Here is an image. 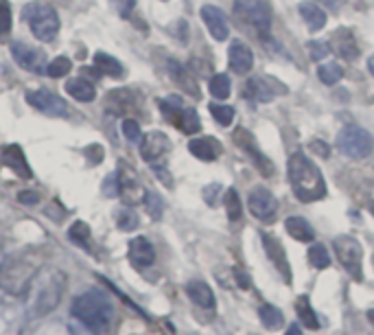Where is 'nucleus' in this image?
I'll return each mask as SVG.
<instances>
[{"instance_id":"obj_1","label":"nucleus","mask_w":374,"mask_h":335,"mask_svg":"<svg viewBox=\"0 0 374 335\" xmlns=\"http://www.w3.org/2000/svg\"><path fill=\"white\" fill-rule=\"evenodd\" d=\"M68 287V279L62 270H46L33 279L29 287V314L42 318L59 307Z\"/></svg>"},{"instance_id":"obj_2","label":"nucleus","mask_w":374,"mask_h":335,"mask_svg":"<svg viewBox=\"0 0 374 335\" xmlns=\"http://www.w3.org/2000/svg\"><path fill=\"white\" fill-rule=\"evenodd\" d=\"M289 182L300 202H318L327 195V184L318 164L300 151L289 158Z\"/></svg>"},{"instance_id":"obj_3","label":"nucleus","mask_w":374,"mask_h":335,"mask_svg":"<svg viewBox=\"0 0 374 335\" xmlns=\"http://www.w3.org/2000/svg\"><path fill=\"white\" fill-rule=\"evenodd\" d=\"M72 316L86 329L94 333H105L112 327L114 320V303L110 301L107 294L92 290L77 296V301L72 303Z\"/></svg>"},{"instance_id":"obj_4","label":"nucleus","mask_w":374,"mask_h":335,"mask_svg":"<svg viewBox=\"0 0 374 335\" xmlns=\"http://www.w3.org/2000/svg\"><path fill=\"white\" fill-rule=\"evenodd\" d=\"M35 277H38V272H35V266L29 259H9L0 266V287L7 294L20 296L29 292Z\"/></svg>"},{"instance_id":"obj_5","label":"nucleus","mask_w":374,"mask_h":335,"mask_svg":"<svg viewBox=\"0 0 374 335\" xmlns=\"http://www.w3.org/2000/svg\"><path fill=\"white\" fill-rule=\"evenodd\" d=\"M337 147H340V151L344 155H348V158H353V160L368 158L374 149V138L364 127L348 125L337 134Z\"/></svg>"},{"instance_id":"obj_6","label":"nucleus","mask_w":374,"mask_h":335,"mask_svg":"<svg viewBox=\"0 0 374 335\" xmlns=\"http://www.w3.org/2000/svg\"><path fill=\"white\" fill-rule=\"evenodd\" d=\"M234 14L256 29L261 38L270 33L272 27V9L265 0H234Z\"/></svg>"},{"instance_id":"obj_7","label":"nucleus","mask_w":374,"mask_h":335,"mask_svg":"<svg viewBox=\"0 0 374 335\" xmlns=\"http://www.w3.org/2000/svg\"><path fill=\"white\" fill-rule=\"evenodd\" d=\"M160 107L168 121L182 131V134L190 136V134H197L201 129L199 114L192 110V107H184L179 99H164V101H160Z\"/></svg>"},{"instance_id":"obj_8","label":"nucleus","mask_w":374,"mask_h":335,"mask_svg":"<svg viewBox=\"0 0 374 335\" xmlns=\"http://www.w3.org/2000/svg\"><path fill=\"white\" fill-rule=\"evenodd\" d=\"M333 248L346 272L355 281H364V270H361V257H364V252H361L359 241H355L353 237H337L333 241Z\"/></svg>"},{"instance_id":"obj_9","label":"nucleus","mask_w":374,"mask_h":335,"mask_svg":"<svg viewBox=\"0 0 374 335\" xmlns=\"http://www.w3.org/2000/svg\"><path fill=\"white\" fill-rule=\"evenodd\" d=\"M31 31L38 40L42 42H51L55 40V35L59 33V16L53 7L48 5H40L33 9V14L29 18Z\"/></svg>"},{"instance_id":"obj_10","label":"nucleus","mask_w":374,"mask_h":335,"mask_svg":"<svg viewBox=\"0 0 374 335\" xmlns=\"http://www.w3.org/2000/svg\"><path fill=\"white\" fill-rule=\"evenodd\" d=\"M116 182H118V195L123 197L125 204H138V202H144L147 197V191L140 184L136 171L131 169L127 162H120V169L116 173Z\"/></svg>"},{"instance_id":"obj_11","label":"nucleus","mask_w":374,"mask_h":335,"mask_svg":"<svg viewBox=\"0 0 374 335\" xmlns=\"http://www.w3.org/2000/svg\"><path fill=\"white\" fill-rule=\"evenodd\" d=\"M248 206H250V213L265 224H272L276 219V213H278V202H276V197L263 186L250 191Z\"/></svg>"},{"instance_id":"obj_12","label":"nucleus","mask_w":374,"mask_h":335,"mask_svg":"<svg viewBox=\"0 0 374 335\" xmlns=\"http://www.w3.org/2000/svg\"><path fill=\"white\" fill-rule=\"evenodd\" d=\"M27 101H29V105L35 107V110H40L48 116H66L68 114L66 103L59 99L57 94L48 92V90H31L27 94Z\"/></svg>"},{"instance_id":"obj_13","label":"nucleus","mask_w":374,"mask_h":335,"mask_svg":"<svg viewBox=\"0 0 374 335\" xmlns=\"http://www.w3.org/2000/svg\"><path fill=\"white\" fill-rule=\"evenodd\" d=\"M168 149H171V140L162 131H149L140 142V155L147 162H158Z\"/></svg>"},{"instance_id":"obj_14","label":"nucleus","mask_w":374,"mask_h":335,"mask_svg":"<svg viewBox=\"0 0 374 335\" xmlns=\"http://www.w3.org/2000/svg\"><path fill=\"white\" fill-rule=\"evenodd\" d=\"M331 51L337 53L346 62H355L359 57V46H357V40L351 29H337L333 35H331Z\"/></svg>"},{"instance_id":"obj_15","label":"nucleus","mask_w":374,"mask_h":335,"mask_svg":"<svg viewBox=\"0 0 374 335\" xmlns=\"http://www.w3.org/2000/svg\"><path fill=\"white\" fill-rule=\"evenodd\" d=\"M201 18H204V22H206L210 35L217 42L228 40V35H230V27H228V18H226V14L219 7L204 5L201 7Z\"/></svg>"},{"instance_id":"obj_16","label":"nucleus","mask_w":374,"mask_h":335,"mask_svg":"<svg viewBox=\"0 0 374 335\" xmlns=\"http://www.w3.org/2000/svg\"><path fill=\"white\" fill-rule=\"evenodd\" d=\"M261 237H263L265 252H267V257L272 259V263L276 266V270L280 272V277H283L287 283H292V268H289V263H287V257H285L283 244H280L276 237H272V235H265V233H263Z\"/></svg>"},{"instance_id":"obj_17","label":"nucleus","mask_w":374,"mask_h":335,"mask_svg":"<svg viewBox=\"0 0 374 335\" xmlns=\"http://www.w3.org/2000/svg\"><path fill=\"white\" fill-rule=\"evenodd\" d=\"M11 55H14V59L18 62L20 68L24 70H33V73H38V70H42V62H44V55L33 49V46L24 44V42H14V46H11Z\"/></svg>"},{"instance_id":"obj_18","label":"nucleus","mask_w":374,"mask_h":335,"mask_svg":"<svg viewBox=\"0 0 374 335\" xmlns=\"http://www.w3.org/2000/svg\"><path fill=\"white\" fill-rule=\"evenodd\" d=\"M188 151L204 162H212L221 155V142L212 136H199L188 142Z\"/></svg>"},{"instance_id":"obj_19","label":"nucleus","mask_w":374,"mask_h":335,"mask_svg":"<svg viewBox=\"0 0 374 335\" xmlns=\"http://www.w3.org/2000/svg\"><path fill=\"white\" fill-rule=\"evenodd\" d=\"M234 140H236V145H241L243 147L252 158L256 160V164H258V171L263 173V175H272L274 173V166H272V162L265 158V155L258 151V147H256V142H254V138L250 136V131L248 129H236V134H234Z\"/></svg>"},{"instance_id":"obj_20","label":"nucleus","mask_w":374,"mask_h":335,"mask_svg":"<svg viewBox=\"0 0 374 335\" xmlns=\"http://www.w3.org/2000/svg\"><path fill=\"white\" fill-rule=\"evenodd\" d=\"M129 259L136 268H149L155 261V248L147 237H136L129 241Z\"/></svg>"},{"instance_id":"obj_21","label":"nucleus","mask_w":374,"mask_h":335,"mask_svg":"<svg viewBox=\"0 0 374 335\" xmlns=\"http://www.w3.org/2000/svg\"><path fill=\"white\" fill-rule=\"evenodd\" d=\"M228 57H230V68L236 75H248L252 66H254V53H252L243 42H232L230 51H228Z\"/></svg>"},{"instance_id":"obj_22","label":"nucleus","mask_w":374,"mask_h":335,"mask_svg":"<svg viewBox=\"0 0 374 335\" xmlns=\"http://www.w3.org/2000/svg\"><path fill=\"white\" fill-rule=\"evenodd\" d=\"M3 162L14 173H18L20 177H24V180H29V177H31L29 162H27V158H24V151L18 145H7L3 149Z\"/></svg>"},{"instance_id":"obj_23","label":"nucleus","mask_w":374,"mask_h":335,"mask_svg":"<svg viewBox=\"0 0 374 335\" xmlns=\"http://www.w3.org/2000/svg\"><path fill=\"white\" fill-rule=\"evenodd\" d=\"M186 294H188L190 301L201 309H214V305H217L210 285H206L204 281H190L186 285Z\"/></svg>"},{"instance_id":"obj_24","label":"nucleus","mask_w":374,"mask_h":335,"mask_svg":"<svg viewBox=\"0 0 374 335\" xmlns=\"http://www.w3.org/2000/svg\"><path fill=\"white\" fill-rule=\"evenodd\" d=\"M272 86H276L274 79H265V77H256V79H250L248 86H245V92L250 94V99L254 101H261V103H267L274 99V90Z\"/></svg>"},{"instance_id":"obj_25","label":"nucleus","mask_w":374,"mask_h":335,"mask_svg":"<svg viewBox=\"0 0 374 335\" xmlns=\"http://www.w3.org/2000/svg\"><path fill=\"white\" fill-rule=\"evenodd\" d=\"M300 16L305 18V22L309 25V29L316 33V31H320V29H324V25H327V11H324L320 5H316V3H302L300 5Z\"/></svg>"},{"instance_id":"obj_26","label":"nucleus","mask_w":374,"mask_h":335,"mask_svg":"<svg viewBox=\"0 0 374 335\" xmlns=\"http://www.w3.org/2000/svg\"><path fill=\"white\" fill-rule=\"evenodd\" d=\"M285 228H287L289 237H294L296 241L309 244V241H313V239H316V230H313L311 224L307 219H302V217H287Z\"/></svg>"},{"instance_id":"obj_27","label":"nucleus","mask_w":374,"mask_h":335,"mask_svg":"<svg viewBox=\"0 0 374 335\" xmlns=\"http://www.w3.org/2000/svg\"><path fill=\"white\" fill-rule=\"evenodd\" d=\"M66 92L70 94L72 99H77V101H94L96 97V88H94V83H90L88 79H68L66 83Z\"/></svg>"},{"instance_id":"obj_28","label":"nucleus","mask_w":374,"mask_h":335,"mask_svg":"<svg viewBox=\"0 0 374 335\" xmlns=\"http://www.w3.org/2000/svg\"><path fill=\"white\" fill-rule=\"evenodd\" d=\"M94 66L99 68L101 75H107V77H120L123 75V66L116 57L107 55V53H96L94 55Z\"/></svg>"},{"instance_id":"obj_29","label":"nucleus","mask_w":374,"mask_h":335,"mask_svg":"<svg viewBox=\"0 0 374 335\" xmlns=\"http://www.w3.org/2000/svg\"><path fill=\"white\" fill-rule=\"evenodd\" d=\"M296 314H298L300 322H302L307 329H320V320H318L316 311H313L307 296H300L296 301Z\"/></svg>"},{"instance_id":"obj_30","label":"nucleus","mask_w":374,"mask_h":335,"mask_svg":"<svg viewBox=\"0 0 374 335\" xmlns=\"http://www.w3.org/2000/svg\"><path fill=\"white\" fill-rule=\"evenodd\" d=\"M258 316H261L263 327H265V329H270V331H276V329H280V327L285 325L283 311H280V309H276L274 305H263L261 311H258Z\"/></svg>"},{"instance_id":"obj_31","label":"nucleus","mask_w":374,"mask_h":335,"mask_svg":"<svg viewBox=\"0 0 374 335\" xmlns=\"http://www.w3.org/2000/svg\"><path fill=\"white\" fill-rule=\"evenodd\" d=\"M318 77L322 83H327V86H335L337 81L344 77V68L335 62H329V64H322L318 68Z\"/></svg>"},{"instance_id":"obj_32","label":"nucleus","mask_w":374,"mask_h":335,"mask_svg":"<svg viewBox=\"0 0 374 335\" xmlns=\"http://www.w3.org/2000/svg\"><path fill=\"white\" fill-rule=\"evenodd\" d=\"M230 77L228 75H223V73H219V75H214L212 79H210V92H212V97L214 99H228L230 97Z\"/></svg>"},{"instance_id":"obj_33","label":"nucleus","mask_w":374,"mask_h":335,"mask_svg":"<svg viewBox=\"0 0 374 335\" xmlns=\"http://www.w3.org/2000/svg\"><path fill=\"white\" fill-rule=\"evenodd\" d=\"M309 263L316 270H327L331 266V257L327 252V248H324L322 244L311 246V250H309Z\"/></svg>"},{"instance_id":"obj_34","label":"nucleus","mask_w":374,"mask_h":335,"mask_svg":"<svg viewBox=\"0 0 374 335\" xmlns=\"http://www.w3.org/2000/svg\"><path fill=\"white\" fill-rule=\"evenodd\" d=\"M226 210H228V219L230 221H239L241 215H243V208H241V199L234 188H230L226 193Z\"/></svg>"},{"instance_id":"obj_35","label":"nucleus","mask_w":374,"mask_h":335,"mask_svg":"<svg viewBox=\"0 0 374 335\" xmlns=\"http://www.w3.org/2000/svg\"><path fill=\"white\" fill-rule=\"evenodd\" d=\"M171 73H173V77H175V83H179L186 92H192V94H197V86H195V81H192V77H188V73L186 70L179 66V64H175V62H171Z\"/></svg>"},{"instance_id":"obj_36","label":"nucleus","mask_w":374,"mask_h":335,"mask_svg":"<svg viewBox=\"0 0 374 335\" xmlns=\"http://www.w3.org/2000/svg\"><path fill=\"white\" fill-rule=\"evenodd\" d=\"M210 112H212V116H214V121L219 123V125H223V127L232 125V121H234V107H230V105H217V103H210Z\"/></svg>"},{"instance_id":"obj_37","label":"nucleus","mask_w":374,"mask_h":335,"mask_svg":"<svg viewBox=\"0 0 374 335\" xmlns=\"http://www.w3.org/2000/svg\"><path fill=\"white\" fill-rule=\"evenodd\" d=\"M70 68H72V64H70L68 57H57V59H53L51 64H48L46 73L51 77H66L70 73Z\"/></svg>"},{"instance_id":"obj_38","label":"nucleus","mask_w":374,"mask_h":335,"mask_svg":"<svg viewBox=\"0 0 374 335\" xmlns=\"http://www.w3.org/2000/svg\"><path fill=\"white\" fill-rule=\"evenodd\" d=\"M70 237L72 241H77L81 246H88L90 244V228L86 221H75L70 226Z\"/></svg>"},{"instance_id":"obj_39","label":"nucleus","mask_w":374,"mask_h":335,"mask_svg":"<svg viewBox=\"0 0 374 335\" xmlns=\"http://www.w3.org/2000/svg\"><path fill=\"white\" fill-rule=\"evenodd\" d=\"M110 103H118L114 107V112H118V114L131 110V97H129L127 90H116V92H112L110 94Z\"/></svg>"},{"instance_id":"obj_40","label":"nucleus","mask_w":374,"mask_h":335,"mask_svg":"<svg viewBox=\"0 0 374 335\" xmlns=\"http://www.w3.org/2000/svg\"><path fill=\"white\" fill-rule=\"evenodd\" d=\"M329 53H331V46H329V44L318 42V40L309 42V55H311L313 62H322V59L327 57Z\"/></svg>"},{"instance_id":"obj_41","label":"nucleus","mask_w":374,"mask_h":335,"mask_svg":"<svg viewBox=\"0 0 374 335\" xmlns=\"http://www.w3.org/2000/svg\"><path fill=\"white\" fill-rule=\"evenodd\" d=\"M123 134L127 136V140L138 142L142 138V131H140L138 121H134V118H125V121H123Z\"/></svg>"},{"instance_id":"obj_42","label":"nucleus","mask_w":374,"mask_h":335,"mask_svg":"<svg viewBox=\"0 0 374 335\" xmlns=\"http://www.w3.org/2000/svg\"><path fill=\"white\" fill-rule=\"evenodd\" d=\"M11 31V7L7 0H0V35Z\"/></svg>"},{"instance_id":"obj_43","label":"nucleus","mask_w":374,"mask_h":335,"mask_svg":"<svg viewBox=\"0 0 374 335\" xmlns=\"http://www.w3.org/2000/svg\"><path fill=\"white\" fill-rule=\"evenodd\" d=\"M144 204H147V210L153 219H160V215H162V202L160 197L155 195V193H147V197H144Z\"/></svg>"},{"instance_id":"obj_44","label":"nucleus","mask_w":374,"mask_h":335,"mask_svg":"<svg viewBox=\"0 0 374 335\" xmlns=\"http://www.w3.org/2000/svg\"><path fill=\"white\" fill-rule=\"evenodd\" d=\"M112 7L116 9V14L120 18H129L136 7V0H112Z\"/></svg>"},{"instance_id":"obj_45","label":"nucleus","mask_w":374,"mask_h":335,"mask_svg":"<svg viewBox=\"0 0 374 335\" xmlns=\"http://www.w3.org/2000/svg\"><path fill=\"white\" fill-rule=\"evenodd\" d=\"M118 226L123 230H134L136 226H138V217L134 213H129V210H125V213H120L118 215Z\"/></svg>"},{"instance_id":"obj_46","label":"nucleus","mask_w":374,"mask_h":335,"mask_svg":"<svg viewBox=\"0 0 374 335\" xmlns=\"http://www.w3.org/2000/svg\"><path fill=\"white\" fill-rule=\"evenodd\" d=\"M311 149L316 151L318 155H322V158H329L331 155V149L327 142H322V140H311Z\"/></svg>"},{"instance_id":"obj_47","label":"nucleus","mask_w":374,"mask_h":335,"mask_svg":"<svg viewBox=\"0 0 374 335\" xmlns=\"http://www.w3.org/2000/svg\"><path fill=\"white\" fill-rule=\"evenodd\" d=\"M38 193H33V191H22L20 193V202L22 204H38Z\"/></svg>"},{"instance_id":"obj_48","label":"nucleus","mask_w":374,"mask_h":335,"mask_svg":"<svg viewBox=\"0 0 374 335\" xmlns=\"http://www.w3.org/2000/svg\"><path fill=\"white\" fill-rule=\"evenodd\" d=\"M322 3H327L331 9H340V5H344V0H322Z\"/></svg>"},{"instance_id":"obj_49","label":"nucleus","mask_w":374,"mask_h":335,"mask_svg":"<svg viewBox=\"0 0 374 335\" xmlns=\"http://www.w3.org/2000/svg\"><path fill=\"white\" fill-rule=\"evenodd\" d=\"M285 335H302V331H300V327H298V325H292V327H289V331H287Z\"/></svg>"},{"instance_id":"obj_50","label":"nucleus","mask_w":374,"mask_h":335,"mask_svg":"<svg viewBox=\"0 0 374 335\" xmlns=\"http://www.w3.org/2000/svg\"><path fill=\"white\" fill-rule=\"evenodd\" d=\"M368 70H370V73L374 75V55H372V57L368 59Z\"/></svg>"},{"instance_id":"obj_51","label":"nucleus","mask_w":374,"mask_h":335,"mask_svg":"<svg viewBox=\"0 0 374 335\" xmlns=\"http://www.w3.org/2000/svg\"><path fill=\"white\" fill-rule=\"evenodd\" d=\"M368 320L372 322V327H374V309H370V311H368Z\"/></svg>"},{"instance_id":"obj_52","label":"nucleus","mask_w":374,"mask_h":335,"mask_svg":"<svg viewBox=\"0 0 374 335\" xmlns=\"http://www.w3.org/2000/svg\"><path fill=\"white\" fill-rule=\"evenodd\" d=\"M370 210H372V213H374V204H370Z\"/></svg>"},{"instance_id":"obj_53","label":"nucleus","mask_w":374,"mask_h":335,"mask_svg":"<svg viewBox=\"0 0 374 335\" xmlns=\"http://www.w3.org/2000/svg\"><path fill=\"white\" fill-rule=\"evenodd\" d=\"M0 266H3V257H0Z\"/></svg>"}]
</instances>
